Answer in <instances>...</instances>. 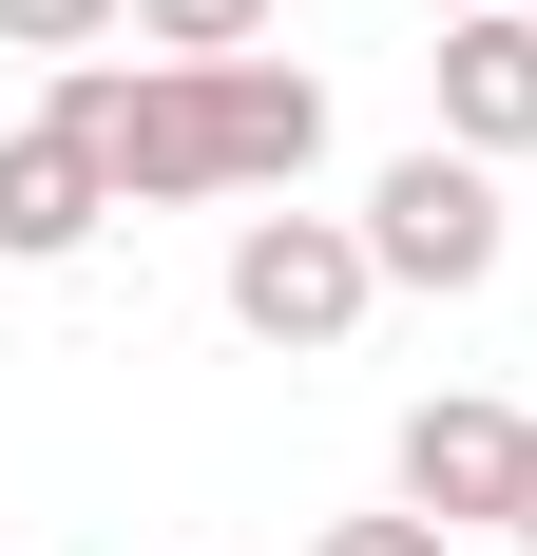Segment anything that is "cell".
<instances>
[{"mask_svg": "<svg viewBox=\"0 0 537 556\" xmlns=\"http://www.w3.org/2000/svg\"><path fill=\"white\" fill-rule=\"evenodd\" d=\"M58 135H97L115 212L154 192V212H192V192H288V173L326 154V77H288V58H58Z\"/></svg>", "mask_w": 537, "mask_h": 556, "instance_id": "obj_1", "label": "cell"}, {"mask_svg": "<svg viewBox=\"0 0 537 556\" xmlns=\"http://www.w3.org/2000/svg\"><path fill=\"white\" fill-rule=\"evenodd\" d=\"M384 307V269H365V212H250L230 230V327L250 345H288V365H326V345Z\"/></svg>", "mask_w": 537, "mask_h": 556, "instance_id": "obj_2", "label": "cell"}, {"mask_svg": "<svg viewBox=\"0 0 537 556\" xmlns=\"http://www.w3.org/2000/svg\"><path fill=\"white\" fill-rule=\"evenodd\" d=\"M365 269H384V288H441V307H461V288L499 269V173L423 135V154L365 192Z\"/></svg>", "mask_w": 537, "mask_h": 556, "instance_id": "obj_3", "label": "cell"}, {"mask_svg": "<svg viewBox=\"0 0 537 556\" xmlns=\"http://www.w3.org/2000/svg\"><path fill=\"white\" fill-rule=\"evenodd\" d=\"M519 460H537V422L519 403H403V518H519Z\"/></svg>", "mask_w": 537, "mask_h": 556, "instance_id": "obj_4", "label": "cell"}, {"mask_svg": "<svg viewBox=\"0 0 537 556\" xmlns=\"http://www.w3.org/2000/svg\"><path fill=\"white\" fill-rule=\"evenodd\" d=\"M441 154H537V0H499V20H441Z\"/></svg>", "mask_w": 537, "mask_h": 556, "instance_id": "obj_5", "label": "cell"}, {"mask_svg": "<svg viewBox=\"0 0 537 556\" xmlns=\"http://www.w3.org/2000/svg\"><path fill=\"white\" fill-rule=\"evenodd\" d=\"M97 212H115L97 135H58V115H20V135H0V269H77V250H97Z\"/></svg>", "mask_w": 537, "mask_h": 556, "instance_id": "obj_6", "label": "cell"}, {"mask_svg": "<svg viewBox=\"0 0 537 556\" xmlns=\"http://www.w3.org/2000/svg\"><path fill=\"white\" fill-rule=\"evenodd\" d=\"M135 58H268V0H135Z\"/></svg>", "mask_w": 537, "mask_h": 556, "instance_id": "obj_7", "label": "cell"}, {"mask_svg": "<svg viewBox=\"0 0 537 556\" xmlns=\"http://www.w3.org/2000/svg\"><path fill=\"white\" fill-rule=\"evenodd\" d=\"M135 0H0V58H115Z\"/></svg>", "mask_w": 537, "mask_h": 556, "instance_id": "obj_8", "label": "cell"}, {"mask_svg": "<svg viewBox=\"0 0 537 556\" xmlns=\"http://www.w3.org/2000/svg\"><path fill=\"white\" fill-rule=\"evenodd\" d=\"M308 556H461V538H441V518H326Z\"/></svg>", "mask_w": 537, "mask_h": 556, "instance_id": "obj_9", "label": "cell"}, {"mask_svg": "<svg viewBox=\"0 0 537 556\" xmlns=\"http://www.w3.org/2000/svg\"><path fill=\"white\" fill-rule=\"evenodd\" d=\"M519 556H537V460H519Z\"/></svg>", "mask_w": 537, "mask_h": 556, "instance_id": "obj_10", "label": "cell"}, {"mask_svg": "<svg viewBox=\"0 0 537 556\" xmlns=\"http://www.w3.org/2000/svg\"><path fill=\"white\" fill-rule=\"evenodd\" d=\"M423 20H499V0H423Z\"/></svg>", "mask_w": 537, "mask_h": 556, "instance_id": "obj_11", "label": "cell"}]
</instances>
